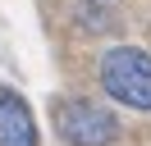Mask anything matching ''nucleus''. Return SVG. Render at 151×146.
Instances as JSON below:
<instances>
[{"instance_id": "nucleus-1", "label": "nucleus", "mask_w": 151, "mask_h": 146, "mask_svg": "<svg viewBox=\"0 0 151 146\" xmlns=\"http://www.w3.org/2000/svg\"><path fill=\"white\" fill-rule=\"evenodd\" d=\"M101 87L128 110H151V55L137 46H114L101 55Z\"/></svg>"}, {"instance_id": "nucleus-2", "label": "nucleus", "mask_w": 151, "mask_h": 146, "mask_svg": "<svg viewBox=\"0 0 151 146\" xmlns=\"http://www.w3.org/2000/svg\"><path fill=\"white\" fill-rule=\"evenodd\" d=\"M55 128L69 146H110L119 142V119L92 100H64L55 110Z\"/></svg>"}, {"instance_id": "nucleus-3", "label": "nucleus", "mask_w": 151, "mask_h": 146, "mask_svg": "<svg viewBox=\"0 0 151 146\" xmlns=\"http://www.w3.org/2000/svg\"><path fill=\"white\" fill-rule=\"evenodd\" d=\"M0 146H37V123L19 91L0 87Z\"/></svg>"}]
</instances>
